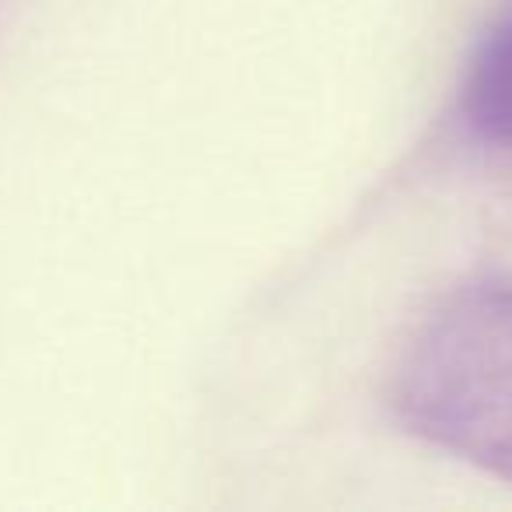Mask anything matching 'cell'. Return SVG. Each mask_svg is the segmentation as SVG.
Returning <instances> with one entry per match:
<instances>
[{"label": "cell", "instance_id": "obj_1", "mask_svg": "<svg viewBox=\"0 0 512 512\" xmlns=\"http://www.w3.org/2000/svg\"><path fill=\"white\" fill-rule=\"evenodd\" d=\"M407 432L512 484V278H474L414 330L393 372Z\"/></svg>", "mask_w": 512, "mask_h": 512}, {"label": "cell", "instance_id": "obj_2", "mask_svg": "<svg viewBox=\"0 0 512 512\" xmlns=\"http://www.w3.org/2000/svg\"><path fill=\"white\" fill-rule=\"evenodd\" d=\"M463 120L484 144L512 151V0L502 4L470 57Z\"/></svg>", "mask_w": 512, "mask_h": 512}]
</instances>
